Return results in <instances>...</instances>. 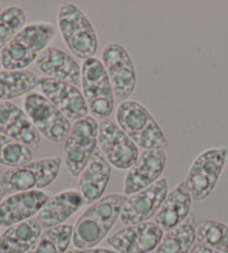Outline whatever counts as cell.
I'll return each instance as SVG.
<instances>
[{
  "label": "cell",
  "mask_w": 228,
  "mask_h": 253,
  "mask_svg": "<svg viewBox=\"0 0 228 253\" xmlns=\"http://www.w3.org/2000/svg\"><path fill=\"white\" fill-rule=\"evenodd\" d=\"M127 199L125 194L113 193L91 204L74 225V246L91 249L102 242L120 217Z\"/></svg>",
  "instance_id": "cell-1"
},
{
  "label": "cell",
  "mask_w": 228,
  "mask_h": 253,
  "mask_svg": "<svg viewBox=\"0 0 228 253\" xmlns=\"http://www.w3.org/2000/svg\"><path fill=\"white\" fill-rule=\"evenodd\" d=\"M57 29L50 23L26 26L1 50L0 58L6 71H24L55 39Z\"/></svg>",
  "instance_id": "cell-2"
},
{
  "label": "cell",
  "mask_w": 228,
  "mask_h": 253,
  "mask_svg": "<svg viewBox=\"0 0 228 253\" xmlns=\"http://www.w3.org/2000/svg\"><path fill=\"white\" fill-rule=\"evenodd\" d=\"M118 126L136 145L146 150H164L168 142L151 113L136 100L121 102L116 111Z\"/></svg>",
  "instance_id": "cell-3"
},
{
  "label": "cell",
  "mask_w": 228,
  "mask_h": 253,
  "mask_svg": "<svg viewBox=\"0 0 228 253\" xmlns=\"http://www.w3.org/2000/svg\"><path fill=\"white\" fill-rule=\"evenodd\" d=\"M58 28L64 42L77 58H94L98 49V38L91 21L74 3H64L58 9Z\"/></svg>",
  "instance_id": "cell-4"
},
{
  "label": "cell",
  "mask_w": 228,
  "mask_h": 253,
  "mask_svg": "<svg viewBox=\"0 0 228 253\" xmlns=\"http://www.w3.org/2000/svg\"><path fill=\"white\" fill-rule=\"evenodd\" d=\"M60 156L30 162L6 171L0 178V186L7 194L39 191L55 182L60 172Z\"/></svg>",
  "instance_id": "cell-5"
},
{
  "label": "cell",
  "mask_w": 228,
  "mask_h": 253,
  "mask_svg": "<svg viewBox=\"0 0 228 253\" xmlns=\"http://www.w3.org/2000/svg\"><path fill=\"white\" fill-rule=\"evenodd\" d=\"M82 94L94 119L107 120L114 111V89L103 62L90 58L81 66Z\"/></svg>",
  "instance_id": "cell-6"
},
{
  "label": "cell",
  "mask_w": 228,
  "mask_h": 253,
  "mask_svg": "<svg viewBox=\"0 0 228 253\" xmlns=\"http://www.w3.org/2000/svg\"><path fill=\"white\" fill-rule=\"evenodd\" d=\"M227 156V147L209 148L197 156L185 178L192 200L203 201L212 194L225 168Z\"/></svg>",
  "instance_id": "cell-7"
},
{
  "label": "cell",
  "mask_w": 228,
  "mask_h": 253,
  "mask_svg": "<svg viewBox=\"0 0 228 253\" xmlns=\"http://www.w3.org/2000/svg\"><path fill=\"white\" fill-rule=\"evenodd\" d=\"M99 124L93 116L76 121L66 139L64 158L69 173L79 176L97 150Z\"/></svg>",
  "instance_id": "cell-8"
},
{
  "label": "cell",
  "mask_w": 228,
  "mask_h": 253,
  "mask_svg": "<svg viewBox=\"0 0 228 253\" xmlns=\"http://www.w3.org/2000/svg\"><path fill=\"white\" fill-rule=\"evenodd\" d=\"M24 107L43 137L54 143L66 142L72 130L70 122L45 96L39 93L28 94L24 99Z\"/></svg>",
  "instance_id": "cell-9"
},
{
  "label": "cell",
  "mask_w": 228,
  "mask_h": 253,
  "mask_svg": "<svg viewBox=\"0 0 228 253\" xmlns=\"http://www.w3.org/2000/svg\"><path fill=\"white\" fill-rule=\"evenodd\" d=\"M98 145L109 164L118 169H129L139 156L138 146L108 119L99 123Z\"/></svg>",
  "instance_id": "cell-10"
},
{
  "label": "cell",
  "mask_w": 228,
  "mask_h": 253,
  "mask_svg": "<svg viewBox=\"0 0 228 253\" xmlns=\"http://www.w3.org/2000/svg\"><path fill=\"white\" fill-rule=\"evenodd\" d=\"M102 62L111 80L114 94L121 102L128 100L136 88L135 66L128 51L118 43H111L104 48Z\"/></svg>",
  "instance_id": "cell-11"
},
{
  "label": "cell",
  "mask_w": 228,
  "mask_h": 253,
  "mask_svg": "<svg viewBox=\"0 0 228 253\" xmlns=\"http://www.w3.org/2000/svg\"><path fill=\"white\" fill-rule=\"evenodd\" d=\"M168 194V182L159 178L154 184L130 195L122 208L120 221L125 225H134L147 222L159 211Z\"/></svg>",
  "instance_id": "cell-12"
},
{
  "label": "cell",
  "mask_w": 228,
  "mask_h": 253,
  "mask_svg": "<svg viewBox=\"0 0 228 253\" xmlns=\"http://www.w3.org/2000/svg\"><path fill=\"white\" fill-rule=\"evenodd\" d=\"M164 231L155 222L127 225L107 239V243L119 253H148L157 249Z\"/></svg>",
  "instance_id": "cell-13"
},
{
  "label": "cell",
  "mask_w": 228,
  "mask_h": 253,
  "mask_svg": "<svg viewBox=\"0 0 228 253\" xmlns=\"http://www.w3.org/2000/svg\"><path fill=\"white\" fill-rule=\"evenodd\" d=\"M39 87L43 96L68 120L79 121L88 116V105L78 87L49 77L41 78Z\"/></svg>",
  "instance_id": "cell-14"
},
{
  "label": "cell",
  "mask_w": 228,
  "mask_h": 253,
  "mask_svg": "<svg viewBox=\"0 0 228 253\" xmlns=\"http://www.w3.org/2000/svg\"><path fill=\"white\" fill-rule=\"evenodd\" d=\"M167 156L164 150H146L139 154L125 178L124 194L133 195L154 184L163 174Z\"/></svg>",
  "instance_id": "cell-15"
},
{
  "label": "cell",
  "mask_w": 228,
  "mask_h": 253,
  "mask_svg": "<svg viewBox=\"0 0 228 253\" xmlns=\"http://www.w3.org/2000/svg\"><path fill=\"white\" fill-rule=\"evenodd\" d=\"M0 134L35 150L41 142L40 133L26 112L10 102H0Z\"/></svg>",
  "instance_id": "cell-16"
},
{
  "label": "cell",
  "mask_w": 228,
  "mask_h": 253,
  "mask_svg": "<svg viewBox=\"0 0 228 253\" xmlns=\"http://www.w3.org/2000/svg\"><path fill=\"white\" fill-rule=\"evenodd\" d=\"M49 196L42 191L20 192L8 196L0 203V226L10 228L33 219L45 206Z\"/></svg>",
  "instance_id": "cell-17"
},
{
  "label": "cell",
  "mask_w": 228,
  "mask_h": 253,
  "mask_svg": "<svg viewBox=\"0 0 228 253\" xmlns=\"http://www.w3.org/2000/svg\"><path fill=\"white\" fill-rule=\"evenodd\" d=\"M111 175L112 165L103 152L97 148L78 181L77 191L79 192L84 204H94L103 198L111 181Z\"/></svg>",
  "instance_id": "cell-18"
},
{
  "label": "cell",
  "mask_w": 228,
  "mask_h": 253,
  "mask_svg": "<svg viewBox=\"0 0 228 253\" xmlns=\"http://www.w3.org/2000/svg\"><path fill=\"white\" fill-rule=\"evenodd\" d=\"M36 65L39 71L49 78L74 86H81V68L76 60L56 47H47L38 56Z\"/></svg>",
  "instance_id": "cell-19"
},
{
  "label": "cell",
  "mask_w": 228,
  "mask_h": 253,
  "mask_svg": "<svg viewBox=\"0 0 228 253\" xmlns=\"http://www.w3.org/2000/svg\"><path fill=\"white\" fill-rule=\"evenodd\" d=\"M84 204L79 192L67 190L56 194L47 201L36 219L43 229L59 226L73 216Z\"/></svg>",
  "instance_id": "cell-20"
},
{
  "label": "cell",
  "mask_w": 228,
  "mask_h": 253,
  "mask_svg": "<svg viewBox=\"0 0 228 253\" xmlns=\"http://www.w3.org/2000/svg\"><path fill=\"white\" fill-rule=\"evenodd\" d=\"M191 201L186 183L182 181L166 196L159 211L155 215V223L158 224L163 231L176 228L190 216Z\"/></svg>",
  "instance_id": "cell-21"
},
{
  "label": "cell",
  "mask_w": 228,
  "mask_h": 253,
  "mask_svg": "<svg viewBox=\"0 0 228 253\" xmlns=\"http://www.w3.org/2000/svg\"><path fill=\"white\" fill-rule=\"evenodd\" d=\"M42 234L37 219H29L8 228L0 235V253L29 252Z\"/></svg>",
  "instance_id": "cell-22"
},
{
  "label": "cell",
  "mask_w": 228,
  "mask_h": 253,
  "mask_svg": "<svg viewBox=\"0 0 228 253\" xmlns=\"http://www.w3.org/2000/svg\"><path fill=\"white\" fill-rule=\"evenodd\" d=\"M40 84V78L30 71L0 72V102H8L30 94Z\"/></svg>",
  "instance_id": "cell-23"
},
{
  "label": "cell",
  "mask_w": 228,
  "mask_h": 253,
  "mask_svg": "<svg viewBox=\"0 0 228 253\" xmlns=\"http://www.w3.org/2000/svg\"><path fill=\"white\" fill-rule=\"evenodd\" d=\"M196 230L195 217L190 215L183 223L164 234L155 253H190L195 244Z\"/></svg>",
  "instance_id": "cell-24"
},
{
  "label": "cell",
  "mask_w": 228,
  "mask_h": 253,
  "mask_svg": "<svg viewBox=\"0 0 228 253\" xmlns=\"http://www.w3.org/2000/svg\"><path fill=\"white\" fill-rule=\"evenodd\" d=\"M74 226L61 224L47 229L27 253H66L73 240Z\"/></svg>",
  "instance_id": "cell-25"
},
{
  "label": "cell",
  "mask_w": 228,
  "mask_h": 253,
  "mask_svg": "<svg viewBox=\"0 0 228 253\" xmlns=\"http://www.w3.org/2000/svg\"><path fill=\"white\" fill-rule=\"evenodd\" d=\"M196 240L218 252L228 253V225L213 220L201 221L197 225Z\"/></svg>",
  "instance_id": "cell-26"
},
{
  "label": "cell",
  "mask_w": 228,
  "mask_h": 253,
  "mask_svg": "<svg viewBox=\"0 0 228 253\" xmlns=\"http://www.w3.org/2000/svg\"><path fill=\"white\" fill-rule=\"evenodd\" d=\"M33 152L28 146L0 134V164L19 168L32 162Z\"/></svg>",
  "instance_id": "cell-27"
},
{
  "label": "cell",
  "mask_w": 228,
  "mask_h": 253,
  "mask_svg": "<svg viewBox=\"0 0 228 253\" xmlns=\"http://www.w3.org/2000/svg\"><path fill=\"white\" fill-rule=\"evenodd\" d=\"M27 16L19 7H10L0 15V50H2L17 34L26 27Z\"/></svg>",
  "instance_id": "cell-28"
},
{
  "label": "cell",
  "mask_w": 228,
  "mask_h": 253,
  "mask_svg": "<svg viewBox=\"0 0 228 253\" xmlns=\"http://www.w3.org/2000/svg\"><path fill=\"white\" fill-rule=\"evenodd\" d=\"M66 253H118V252L115 250H109V249L91 248V249H76V250H70Z\"/></svg>",
  "instance_id": "cell-29"
},
{
  "label": "cell",
  "mask_w": 228,
  "mask_h": 253,
  "mask_svg": "<svg viewBox=\"0 0 228 253\" xmlns=\"http://www.w3.org/2000/svg\"><path fill=\"white\" fill-rule=\"evenodd\" d=\"M190 253H221V252L214 250V249L205 246L203 243L196 242L194 246H192Z\"/></svg>",
  "instance_id": "cell-30"
},
{
  "label": "cell",
  "mask_w": 228,
  "mask_h": 253,
  "mask_svg": "<svg viewBox=\"0 0 228 253\" xmlns=\"http://www.w3.org/2000/svg\"><path fill=\"white\" fill-rule=\"evenodd\" d=\"M6 192L5 191H3L2 189H1V187H0V203H1L2 202V201H3V199H5V196H6Z\"/></svg>",
  "instance_id": "cell-31"
},
{
  "label": "cell",
  "mask_w": 228,
  "mask_h": 253,
  "mask_svg": "<svg viewBox=\"0 0 228 253\" xmlns=\"http://www.w3.org/2000/svg\"><path fill=\"white\" fill-rule=\"evenodd\" d=\"M1 12H2V9H1V5H0V15H1Z\"/></svg>",
  "instance_id": "cell-32"
},
{
  "label": "cell",
  "mask_w": 228,
  "mask_h": 253,
  "mask_svg": "<svg viewBox=\"0 0 228 253\" xmlns=\"http://www.w3.org/2000/svg\"><path fill=\"white\" fill-rule=\"evenodd\" d=\"M1 66H2V65H1V58H0V68H1Z\"/></svg>",
  "instance_id": "cell-33"
}]
</instances>
